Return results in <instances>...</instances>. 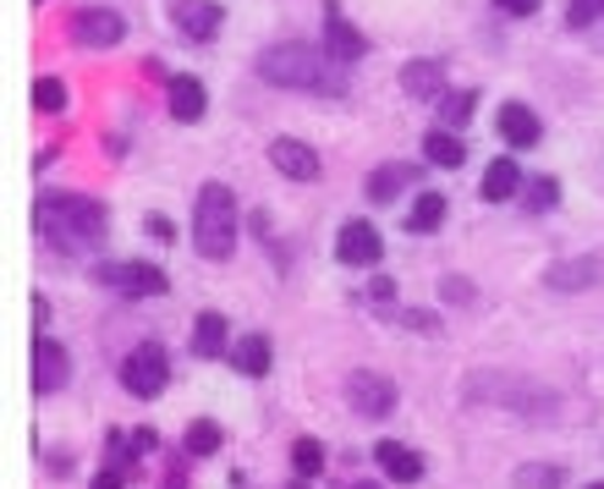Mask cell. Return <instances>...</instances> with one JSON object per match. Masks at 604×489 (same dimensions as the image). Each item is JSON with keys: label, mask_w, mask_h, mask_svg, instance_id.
I'll list each match as a JSON object with an SVG mask.
<instances>
[{"label": "cell", "mask_w": 604, "mask_h": 489, "mask_svg": "<svg viewBox=\"0 0 604 489\" xmlns=\"http://www.w3.org/2000/svg\"><path fill=\"white\" fill-rule=\"evenodd\" d=\"M440 220H445V193H418L412 215H407V231L429 237V231H440Z\"/></svg>", "instance_id": "603a6c76"}, {"label": "cell", "mask_w": 604, "mask_h": 489, "mask_svg": "<svg viewBox=\"0 0 604 489\" xmlns=\"http://www.w3.org/2000/svg\"><path fill=\"white\" fill-rule=\"evenodd\" d=\"M335 259L352 264V270H374V264L385 259V237H379V226H368V220H346V226L335 231Z\"/></svg>", "instance_id": "9c48e42d"}, {"label": "cell", "mask_w": 604, "mask_h": 489, "mask_svg": "<svg viewBox=\"0 0 604 489\" xmlns=\"http://www.w3.org/2000/svg\"><path fill=\"white\" fill-rule=\"evenodd\" d=\"M324 7H330V18H324V50H330L335 61H346V67L363 61V56H368V39L335 12V0H324Z\"/></svg>", "instance_id": "9a60e30c"}, {"label": "cell", "mask_w": 604, "mask_h": 489, "mask_svg": "<svg viewBox=\"0 0 604 489\" xmlns=\"http://www.w3.org/2000/svg\"><path fill=\"white\" fill-rule=\"evenodd\" d=\"M292 467H297V478H319V473H324V445H319L314 434L292 440Z\"/></svg>", "instance_id": "83f0119b"}, {"label": "cell", "mask_w": 604, "mask_h": 489, "mask_svg": "<svg viewBox=\"0 0 604 489\" xmlns=\"http://www.w3.org/2000/svg\"><path fill=\"white\" fill-rule=\"evenodd\" d=\"M259 78L270 89H297V94H330L341 100L352 89L346 78V61H335L330 50L319 45H303V39H286V45H270L259 50Z\"/></svg>", "instance_id": "6da1fadb"}, {"label": "cell", "mask_w": 604, "mask_h": 489, "mask_svg": "<svg viewBox=\"0 0 604 489\" xmlns=\"http://www.w3.org/2000/svg\"><path fill=\"white\" fill-rule=\"evenodd\" d=\"M516 187H522V171H516V160H511V155L489 160V171H483V187H478V193H483L489 204H505Z\"/></svg>", "instance_id": "7402d4cb"}, {"label": "cell", "mask_w": 604, "mask_h": 489, "mask_svg": "<svg viewBox=\"0 0 604 489\" xmlns=\"http://www.w3.org/2000/svg\"><path fill=\"white\" fill-rule=\"evenodd\" d=\"M593 275H599V270H593L588 259H571V264H549V270H544V286H555V292H582Z\"/></svg>", "instance_id": "d4e9b609"}, {"label": "cell", "mask_w": 604, "mask_h": 489, "mask_svg": "<svg viewBox=\"0 0 604 489\" xmlns=\"http://www.w3.org/2000/svg\"><path fill=\"white\" fill-rule=\"evenodd\" d=\"M122 385H127V396L155 401V396L171 385V357H166V346H160V341H138V346L122 357Z\"/></svg>", "instance_id": "8992f818"}, {"label": "cell", "mask_w": 604, "mask_h": 489, "mask_svg": "<svg viewBox=\"0 0 604 489\" xmlns=\"http://www.w3.org/2000/svg\"><path fill=\"white\" fill-rule=\"evenodd\" d=\"M89 489H127V478H122V473H116V467H100V473H94V484H89Z\"/></svg>", "instance_id": "74e56055"}, {"label": "cell", "mask_w": 604, "mask_h": 489, "mask_svg": "<svg viewBox=\"0 0 604 489\" xmlns=\"http://www.w3.org/2000/svg\"><path fill=\"white\" fill-rule=\"evenodd\" d=\"M412 182H418V166H412V160H390V166L368 171L363 193H368V204H396V198H401Z\"/></svg>", "instance_id": "5bb4252c"}, {"label": "cell", "mask_w": 604, "mask_h": 489, "mask_svg": "<svg viewBox=\"0 0 604 489\" xmlns=\"http://www.w3.org/2000/svg\"><path fill=\"white\" fill-rule=\"evenodd\" d=\"M423 155H429V166L456 171V166L467 160V144H461V133H456V127H434V133H423Z\"/></svg>", "instance_id": "ffe728a7"}, {"label": "cell", "mask_w": 604, "mask_h": 489, "mask_svg": "<svg viewBox=\"0 0 604 489\" xmlns=\"http://www.w3.org/2000/svg\"><path fill=\"white\" fill-rule=\"evenodd\" d=\"M560 204V182L555 177H533L527 182V209H555Z\"/></svg>", "instance_id": "f546056e"}, {"label": "cell", "mask_w": 604, "mask_h": 489, "mask_svg": "<svg viewBox=\"0 0 604 489\" xmlns=\"http://www.w3.org/2000/svg\"><path fill=\"white\" fill-rule=\"evenodd\" d=\"M472 105H478V89H456V94H445L440 100V127H467L472 122Z\"/></svg>", "instance_id": "4316f807"}, {"label": "cell", "mask_w": 604, "mask_h": 489, "mask_svg": "<svg viewBox=\"0 0 604 489\" xmlns=\"http://www.w3.org/2000/svg\"><path fill=\"white\" fill-rule=\"evenodd\" d=\"M407 319V330H418V336H440V319L429 314V308H412V314H401Z\"/></svg>", "instance_id": "d6a6232c"}, {"label": "cell", "mask_w": 604, "mask_h": 489, "mask_svg": "<svg viewBox=\"0 0 604 489\" xmlns=\"http://www.w3.org/2000/svg\"><path fill=\"white\" fill-rule=\"evenodd\" d=\"M599 18H604V0H566V23L571 29H588Z\"/></svg>", "instance_id": "4dcf8cb0"}, {"label": "cell", "mask_w": 604, "mask_h": 489, "mask_svg": "<svg viewBox=\"0 0 604 489\" xmlns=\"http://www.w3.org/2000/svg\"><path fill=\"white\" fill-rule=\"evenodd\" d=\"M588 489H604V484H588Z\"/></svg>", "instance_id": "b9f144b4"}, {"label": "cell", "mask_w": 604, "mask_h": 489, "mask_svg": "<svg viewBox=\"0 0 604 489\" xmlns=\"http://www.w3.org/2000/svg\"><path fill=\"white\" fill-rule=\"evenodd\" d=\"M67 379H72V352H67L50 330H39V336H34V390H39V396H56Z\"/></svg>", "instance_id": "30bf717a"}, {"label": "cell", "mask_w": 604, "mask_h": 489, "mask_svg": "<svg viewBox=\"0 0 604 489\" xmlns=\"http://www.w3.org/2000/svg\"><path fill=\"white\" fill-rule=\"evenodd\" d=\"M220 445H226V434H220V423H215V418H193V423H187V440H182L187 462H193V456H215Z\"/></svg>", "instance_id": "cb8c5ba5"}, {"label": "cell", "mask_w": 604, "mask_h": 489, "mask_svg": "<svg viewBox=\"0 0 604 489\" xmlns=\"http://www.w3.org/2000/svg\"><path fill=\"white\" fill-rule=\"evenodd\" d=\"M357 489H379V484H368V478H363V484H357Z\"/></svg>", "instance_id": "ab89813d"}, {"label": "cell", "mask_w": 604, "mask_h": 489, "mask_svg": "<svg viewBox=\"0 0 604 489\" xmlns=\"http://www.w3.org/2000/svg\"><path fill=\"white\" fill-rule=\"evenodd\" d=\"M94 281L116 297H166L171 292L166 270L144 264V259H105V264H94Z\"/></svg>", "instance_id": "5b68a950"}, {"label": "cell", "mask_w": 604, "mask_h": 489, "mask_svg": "<svg viewBox=\"0 0 604 489\" xmlns=\"http://www.w3.org/2000/svg\"><path fill=\"white\" fill-rule=\"evenodd\" d=\"M270 357H275V346H270V336H264V330L237 336V346H231V368H237V374H248V379H264V374H270Z\"/></svg>", "instance_id": "d6986e66"}, {"label": "cell", "mask_w": 604, "mask_h": 489, "mask_svg": "<svg viewBox=\"0 0 604 489\" xmlns=\"http://www.w3.org/2000/svg\"><path fill=\"white\" fill-rule=\"evenodd\" d=\"M72 39H78L83 50H116V45L127 39V18L111 12V7H83V12L72 18Z\"/></svg>", "instance_id": "ba28073f"}, {"label": "cell", "mask_w": 604, "mask_h": 489, "mask_svg": "<svg viewBox=\"0 0 604 489\" xmlns=\"http://www.w3.org/2000/svg\"><path fill=\"white\" fill-rule=\"evenodd\" d=\"M461 390H467V401H489V407H500V412H511V418H522V423H555V418H560V396H555L549 385L527 379V374L478 368V374H467Z\"/></svg>", "instance_id": "7a4b0ae2"}, {"label": "cell", "mask_w": 604, "mask_h": 489, "mask_svg": "<svg viewBox=\"0 0 604 489\" xmlns=\"http://www.w3.org/2000/svg\"><path fill=\"white\" fill-rule=\"evenodd\" d=\"M144 231H149V237H160V242H176V226H171L166 215H149V220H144Z\"/></svg>", "instance_id": "d590c367"}, {"label": "cell", "mask_w": 604, "mask_h": 489, "mask_svg": "<svg viewBox=\"0 0 604 489\" xmlns=\"http://www.w3.org/2000/svg\"><path fill=\"white\" fill-rule=\"evenodd\" d=\"M166 105H171V116L187 127V122H204V111H209V89L198 83V78H166Z\"/></svg>", "instance_id": "4fadbf2b"}, {"label": "cell", "mask_w": 604, "mask_h": 489, "mask_svg": "<svg viewBox=\"0 0 604 489\" xmlns=\"http://www.w3.org/2000/svg\"><path fill=\"white\" fill-rule=\"evenodd\" d=\"M160 451V434L155 429H133L127 434V462H144V456H155Z\"/></svg>", "instance_id": "1f68e13d"}, {"label": "cell", "mask_w": 604, "mask_h": 489, "mask_svg": "<svg viewBox=\"0 0 604 489\" xmlns=\"http://www.w3.org/2000/svg\"><path fill=\"white\" fill-rule=\"evenodd\" d=\"M34 220H39V237L50 248H67L72 253V248H89V242L105 237L111 209L100 198H83V193H45L39 209H34Z\"/></svg>", "instance_id": "3957f363"}, {"label": "cell", "mask_w": 604, "mask_h": 489, "mask_svg": "<svg viewBox=\"0 0 604 489\" xmlns=\"http://www.w3.org/2000/svg\"><path fill=\"white\" fill-rule=\"evenodd\" d=\"M374 462H379V473L396 478V484H418V478H423V456H418L412 445H401V440H379V445H374Z\"/></svg>", "instance_id": "2e32d148"}, {"label": "cell", "mask_w": 604, "mask_h": 489, "mask_svg": "<svg viewBox=\"0 0 604 489\" xmlns=\"http://www.w3.org/2000/svg\"><path fill=\"white\" fill-rule=\"evenodd\" d=\"M500 138H505L511 149H533V144L544 138V127H538V116H533L522 100H511V105H500Z\"/></svg>", "instance_id": "ac0fdd59"}, {"label": "cell", "mask_w": 604, "mask_h": 489, "mask_svg": "<svg viewBox=\"0 0 604 489\" xmlns=\"http://www.w3.org/2000/svg\"><path fill=\"white\" fill-rule=\"evenodd\" d=\"M34 111L39 116H61L67 111V83L61 78H39L34 83Z\"/></svg>", "instance_id": "f1b7e54d"}, {"label": "cell", "mask_w": 604, "mask_h": 489, "mask_svg": "<svg viewBox=\"0 0 604 489\" xmlns=\"http://www.w3.org/2000/svg\"><path fill=\"white\" fill-rule=\"evenodd\" d=\"M171 23H176V34H182V39L209 45V39L220 34L226 12L215 7V0H171Z\"/></svg>", "instance_id": "8fae6325"}, {"label": "cell", "mask_w": 604, "mask_h": 489, "mask_svg": "<svg viewBox=\"0 0 604 489\" xmlns=\"http://www.w3.org/2000/svg\"><path fill=\"white\" fill-rule=\"evenodd\" d=\"M560 484H566L560 462H522L516 467V489H560Z\"/></svg>", "instance_id": "484cf974"}, {"label": "cell", "mask_w": 604, "mask_h": 489, "mask_svg": "<svg viewBox=\"0 0 604 489\" xmlns=\"http://www.w3.org/2000/svg\"><path fill=\"white\" fill-rule=\"evenodd\" d=\"M270 166H275L281 177H292V182H319V171H324L319 149L303 144V138H275V144H270Z\"/></svg>", "instance_id": "7c38bea8"}, {"label": "cell", "mask_w": 604, "mask_h": 489, "mask_svg": "<svg viewBox=\"0 0 604 489\" xmlns=\"http://www.w3.org/2000/svg\"><path fill=\"white\" fill-rule=\"evenodd\" d=\"M34 319H39V330H50V297H34Z\"/></svg>", "instance_id": "f35d334b"}, {"label": "cell", "mask_w": 604, "mask_h": 489, "mask_svg": "<svg viewBox=\"0 0 604 489\" xmlns=\"http://www.w3.org/2000/svg\"><path fill=\"white\" fill-rule=\"evenodd\" d=\"M363 297H374V303H390V297H396V281H390V275H374Z\"/></svg>", "instance_id": "8d00e7d4"}, {"label": "cell", "mask_w": 604, "mask_h": 489, "mask_svg": "<svg viewBox=\"0 0 604 489\" xmlns=\"http://www.w3.org/2000/svg\"><path fill=\"white\" fill-rule=\"evenodd\" d=\"M237 231H242V215H237V193L226 182H204L193 193V248L204 259H231L237 253Z\"/></svg>", "instance_id": "277c9868"}, {"label": "cell", "mask_w": 604, "mask_h": 489, "mask_svg": "<svg viewBox=\"0 0 604 489\" xmlns=\"http://www.w3.org/2000/svg\"><path fill=\"white\" fill-rule=\"evenodd\" d=\"M292 489H308V478H303V484H292Z\"/></svg>", "instance_id": "60d3db41"}, {"label": "cell", "mask_w": 604, "mask_h": 489, "mask_svg": "<svg viewBox=\"0 0 604 489\" xmlns=\"http://www.w3.org/2000/svg\"><path fill=\"white\" fill-rule=\"evenodd\" d=\"M401 89L423 105H440L445 100V67L440 61H407L401 67Z\"/></svg>", "instance_id": "e0dca14e"}, {"label": "cell", "mask_w": 604, "mask_h": 489, "mask_svg": "<svg viewBox=\"0 0 604 489\" xmlns=\"http://www.w3.org/2000/svg\"><path fill=\"white\" fill-rule=\"evenodd\" d=\"M226 314H215V308H204L198 319H193V357H220L226 352Z\"/></svg>", "instance_id": "44dd1931"}, {"label": "cell", "mask_w": 604, "mask_h": 489, "mask_svg": "<svg viewBox=\"0 0 604 489\" xmlns=\"http://www.w3.org/2000/svg\"><path fill=\"white\" fill-rule=\"evenodd\" d=\"M494 7H500L505 18H533V12L544 7V0H494Z\"/></svg>", "instance_id": "e575fe53"}, {"label": "cell", "mask_w": 604, "mask_h": 489, "mask_svg": "<svg viewBox=\"0 0 604 489\" xmlns=\"http://www.w3.org/2000/svg\"><path fill=\"white\" fill-rule=\"evenodd\" d=\"M346 407L368 423H385L396 412V385L374 368H357V374H346Z\"/></svg>", "instance_id": "52a82bcc"}, {"label": "cell", "mask_w": 604, "mask_h": 489, "mask_svg": "<svg viewBox=\"0 0 604 489\" xmlns=\"http://www.w3.org/2000/svg\"><path fill=\"white\" fill-rule=\"evenodd\" d=\"M440 297H445V303H467L472 292H467V281H461V275H445V281H440Z\"/></svg>", "instance_id": "836d02e7"}]
</instances>
